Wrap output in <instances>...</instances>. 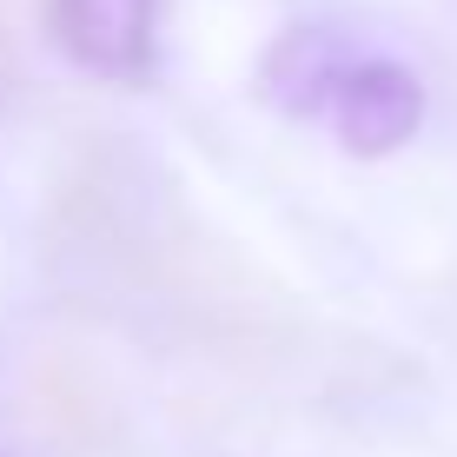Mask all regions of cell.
<instances>
[{
	"label": "cell",
	"instance_id": "3",
	"mask_svg": "<svg viewBox=\"0 0 457 457\" xmlns=\"http://www.w3.org/2000/svg\"><path fill=\"white\" fill-rule=\"evenodd\" d=\"M358 60V46L338 34V27H286L259 60V93L265 106H278L286 120H325L332 93L345 80V67Z\"/></svg>",
	"mask_w": 457,
	"mask_h": 457
},
{
	"label": "cell",
	"instance_id": "1",
	"mask_svg": "<svg viewBox=\"0 0 457 457\" xmlns=\"http://www.w3.org/2000/svg\"><path fill=\"white\" fill-rule=\"evenodd\" d=\"M46 34L93 80L139 87L160 60V0H46Z\"/></svg>",
	"mask_w": 457,
	"mask_h": 457
},
{
	"label": "cell",
	"instance_id": "2",
	"mask_svg": "<svg viewBox=\"0 0 457 457\" xmlns=\"http://www.w3.org/2000/svg\"><path fill=\"white\" fill-rule=\"evenodd\" d=\"M338 146L352 160H385V153L411 146L418 126H424V80L404 60H385V54H358L345 67V80L325 106Z\"/></svg>",
	"mask_w": 457,
	"mask_h": 457
}]
</instances>
